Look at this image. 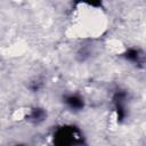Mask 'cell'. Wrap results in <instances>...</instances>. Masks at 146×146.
Instances as JSON below:
<instances>
[{
    "mask_svg": "<svg viewBox=\"0 0 146 146\" xmlns=\"http://www.w3.org/2000/svg\"><path fill=\"white\" fill-rule=\"evenodd\" d=\"M76 135L74 133L73 129H68V128H62L56 132V139H59V144H72L74 143V140L78 138L75 137Z\"/></svg>",
    "mask_w": 146,
    "mask_h": 146,
    "instance_id": "1",
    "label": "cell"
},
{
    "mask_svg": "<svg viewBox=\"0 0 146 146\" xmlns=\"http://www.w3.org/2000/svg\"><path fill=\"white\" fill-rule=\"evenodd\" d=\"M66 102H67V104H68L71 107H73V108H79V107L82 106V102H81V99L78 98V97H75V96H71V97H68Z\"/></svg>",
    "mask_w": 146,
    "mask_h": 146,
    "instance_id": "2",
    "label": "cell"
}]
</instances>
